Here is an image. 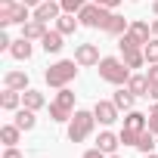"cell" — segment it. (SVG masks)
Instances as JSON below:
<instances>
[{
  "mask_svg": "<svg viewBox=\"0 0 158 158\" xmlns=\"http://www.w3.org/2000/svg\"><path fill=\"white\" fill-rule=\"evenodd\" d=\"M149 34H152L149 22H139V19H136V22H130V28H127L121 37H127V40H130V44H136V47H146V44L152 40Z\"/></svg>",
  "mask_w": 158,
  "mask_h": 158,
  "instance_id": "9",
  "label": "cell"
},
{
  "mask_svg": "<svg viewBox=\"0 0 158 158\" xmlns=\"http://www.w3.org/2000/svg\"><path fill=\"white\" fill-rule=\"evenodd\" d=\"M143 158H158V155H155V152H149V155H143Z\"/></svg>",
  "mask_w": 158,
  "mask_h": 158,
  "instance_id": "37",
  "label": "cell"
},
{
  "mask_svg": "<svg viewBox=\"0 0 158 158\" xmlns=\"http://www.w3.org/2000/svg\"><path fill=\"white\" fill-rule=\"evenodd\" d=\"M99 47L96 44H77L74 47V62L81 65V68H90V65H99Z\"/></svg>",
  "mask_w": 158,
  "mask_h": 158,
  "instance_id": "8",
  "label": "cell"
},
{
  "mask_svg": "<svg viewBox=\"0 0 158 158\" xmlns=\"http://www.w3.org/2000/svg\"><path fill=\"white\" fill-rule=\"evenodd\" d=\"M93 3H99V6H106V10H115L121 0H93Z\"/></svg>",
  "mask_w": 158,
  "mask_h": 158,
  "instance_id": "31",
  "label": "cell"
},
{
  "mask_svg": "<svg viewBox=\"0 0 158 158\" xmlns=\"http://www.w3.org/2000/svg\"><path fill=\"white\" fill-rule=\"evenodd\" d=\"M77 25H81V19H74V13H62V16L56 19V28H59L62 34H74Z\"/></svg>",
  "mask_w": 158,
  "mask_h": 158,
  "instance_id": "22",
  "label": "cell"
},
{
  "mask_svg": "<svg viewBox=\"0 0 158 158\" xmlns=\"http://www.w3.org/2000/svg\"><path fill=\"white\" fill-rule=\"evenodd\" d=\"M152 37H158V16H155V22H152Z\"/></svg>",
  "mask_w": 158,
  "mask_h": 158,
  "instance_id": "33",
  "label": "cell"
},
{
  "mask_svg": "<svg viewBox=\"0 0 158 158\" xmlns=\"http://www.w3.org/2000/svg\"><path fill=\"white\" fill-rule=\"evenodd\" d=\"M74 77H77V62H74V59H59V62H53V65L44 71V81H47L50 87H56V90L68 87Z\"/></svg>",
  "mask_w": 158,
  "mask_h": 158,
  "instance_id": "2",
  "label": "cell"
},
{
  "mask_svg": "<svg viewBox=\"0 0 158 158\" xmlns=\"http://www.w3.org/2000/svg\"><path fill=\"white\" fill-rule=\"evenodd\" d=\"M16 124H19L22 130H34L37 118H34V112H31V109H25V106H22V109L16 112Z\"/></svg>",
  "mask_w": 158,
  "mask_h": 158,
  "instance_id": "23",
  "label": "cell"
},
{
  "mask_svg": "<svg viewBox=\"0 0 158 158\" xmlns=\"http://www.w3.org/2000/svg\"><path fill=\"white\" fill-rule=\"evenodd\" d=\"M99 77L106 84H115V87H124L130 81V65L118 56H102L99 59Z\"/></svg>",
  "mask_w": 158,
  "mask_h": 158,
  "instance_id": "1",
  "label": "cell"
},
{
  "mask_svg": "<svg viewBox=\"0 0 158 158\" xmlns=\"http://www.w3.org/2000/svg\"><path fill=\"white\" fill-rule=\"evenodd\" d=\"M133 99H136V96H133L127 87H118V90H115V96H112V102H115L121 112H130V109H133Z\"/></svg>",
  "mask_w": 158,
  "mask_h": 158,
  "instance_id": "20",
  "label": "cell"
},
{
  "mask_svg": "<svg viewBox=\"0 0 158 158\" xmlns=\"http://www.w3.org/2000/svg\"><path fill=\"white\" fill-rule=\"evenodd\" d=\"M146 77H149V87H152V84H158V62H152V65H149Z\"/></svg>",
  "mask_w": 158,
  "mask_h": 158,
  "instance_id": "28",
  "label": "cell"
},
{
  "mask_svg": "<svg viewBox=\"0 0 158 158\" xmlns=\"http://www.w3.org/2000/svg\"><path fill=\"white\" fill-rule=\"evenodd\" d=\"M62 3V13H81L87 6V0H59Z\"/></svg>",
  "mask_w": 158,
  "mask_h": 158,
  "instance_id": "26",
  "label": "cell"
},
{
  "mask_svg": "<svg viewBox=\"0 0 158 158\" xmlns=\"http://www.w3.org/2000/svg\"><path fill=\"white\" fill-rule=\"evenodd\" d=\"M96 127V115L93 112H84V109H77L71 118H68V139L71 143H84Z\"/></svg>",
  "mask_w": 158,
  "mask_h": 158,
  "instance_id": "3",
  "label": "cell"
},
{
  "mask_svg": "<svg viewBox=\"0 0 158 158\" xmlns=\"http://www.w3.org/2000/svg\"><path fill=\"white\" fill-rule=\"evenodd\" d=\"M71 115H74V93L68 87H62L53 96V102H50V118L53 121H68Z\"/></svg>",
  "mask_w": 158,
  "mask_h": 158,
  "instance_id": "5",
  "label": "cell"
},
{
  "mask_svg": "<svg viewBox=\"0 0 158 158\" xmlns=\"http://www.w3.org/2000/svg\"><path fill=\"white\" fill-rule=\"evenodd\" d=\"M143 53H146V62H149V65L158 62V37H152V40L143 47Z\"/></svg>",
  "mask_w": 158,
  "mask_h": 158,
  "instance_id": "25",
  "label": "cell"
},
{
  "mask_svg": "<svg viewBox=\"0 0 158 158\" xmlns=\"http://www.w3.org/2000/svg\"><path fill=\"white\" fill-rule=\"evenodd\" d=\"M149 96H152V99L158 102V84H152V87H149Z\"/></svg>",
  "mask_w": 158,
  "mask_h": 158,
  "instance_id": "32",
  "label": "cell"
},
{
  "mask_svg": "<svg viewBox=\"0 0 158 158\" xmlns=\"http://www.w3.org/2000/svg\"><path fill=\"white\" fill-rule=\"evenodd\" d=\"M44 34H47V22L28 19V22L22 25V37H28V40H44Z\"/></svg>",
  "mask_w": 158,
  "mask_h": 158,
  "instance_id": "14",
  "label": "cell"
},
{
  "mask_svg": "<svg viewBox=\"0 0 158 158\" xmlns=\"http://www.w3.org/2000/svg\"><path fill=\"white\" fill-rule=\"evenodd\" d=\"M10 53H13V59H19V62H25V59H31V53H34V47H31V40H28V37H19V40H13V47H10Z\"/></svg>",
  "mask_w": 158,
  "mask_h": 158,
  "instance_id": "16",
  "label": "cell"
},
{
  "mask_svg": "<svg viewBox=\"0 0 158 158\" xmlns=\"http://www.w3.org/2000/svg\"><path fill=\"white\" fill-rule=\"evenodd\" d=\"M28 3H22V0H19V3H13V6H3V10H0V25H3V28H10V25H25L28 22Z\"/></svg>",
  "mask_w": 158,
  "mask_h": 158,
  "instance_id": "6",
  "label": "cell"
},
{
  "mask_svg": "<svg viewBox=\"0 0 158 158\" xmlns=\"http://www.w3.org/2000/svg\"><path fill=\"white\" fill-rule=\"evenodd\" d=\"M16 3V0H0V10H3V6H13Z\"/></svg>",
  "mask_w": 158,
  "mask_h": 158,
  "instance_id": "35",
  "label": "cell"
},
{
  "mask_svg": "<svg viewBox=\"0 0 158 158\" xmlns=\"http://www.w3.org/2000/svg\"><path fill=\"white\" fill-rule=\"evenodd\" d=\"M0 106H3L6 112H19V106H22V90H6V87H3Z\"/></svg>",
  "mask_w": 158,
  "mask_h": 158,
  "instance_id": "19",
  "label": "cell"
},
{
  "mask_svg": "<svg viewBox=\"0 0 158 158\" xmlns=\"http://www.w3.org/2000/svg\"><path fill=\"white\" fill-rule=\"evenodd\" d=\"M146 127H149V115H143V112H133V109H130L118 136H121V143H124V146H136Z\"/></svg>",
  "mask_w": 158,
  "mask_h": 158,
  "instance_id": "4",
  "label": "cell"
},
{
  "mask_svg": "<svg viewBox=\"0 0 158 158\" xmlns=\"http://www.w3.org/2000/svg\"><path fill=\"white\" fill-rule=\"evenodd\" d=\"M133 96H149V77L146 74H130V81L124 84Z\"/></svg>",
  "mask_w": 158,
  "mask_h": 158,
  "instance_id": "17",
  "label": "cell"
},
{
  "mask_svg": "<svg viewBox=\"0 0 158 158\" xmlns=\"http://www.w3.org/2000/svg\"><path fill=\"white\" fill-rule=\"evenodd\" d=\"M22 3H28V6H40L44 0H22Z\"/></svg>",
  "mask_w": 158,
  "mask_h": 158,
  "instance_id": "34",
  "label": "cell"
},
{
  "mask_svg": "<svg viewBox=\"0 0 158 158\" xmlns=\"http://www.w3.org/2000/svg\"><path fill=\"white\" fill-rule=\"evenodd\" d=\"M136 149H139V152H143V155H149V152H152V149H155V133H152V130H149V127H146V130H143V136H139V143H136Z\"/></svg>",
  "mask_w": 158,
  "mask_h": 158,
  "instance_id": "24",
  "label": "cell"
},
{
  "mask_svg": "<svg viewBox=\"0 0 158 158\" xmlns=\"http://www.w3.org/2000/svg\"><path fill=\"white\" fill-rule=\"evenodd\" d=\"M3 158H25V155H22V152H19L16 146H6V152H3Z\"/></svg>",
  "mask_w": 158,
  "mask_h": 158,
  "instance_id": "30",
  "label": "cell"
},
{
  "mask_svg": "<svg viewBox=\"0 0 158 158\" xmlns=\"http://www.w3.org/2000/svg\"><path fill=\"white\" fill-rule=\"evenodd\" d=\"M62 37H65V34H62L59 28H53V31H47V34H44V40H40V47H44L47 53H59V50L65 47V44H62Z\"/></svg>",
  "mask_w": 158,
  "mask_h": 158,
  "instance_id": "15",
  "label": "cell"
},
{
  "mask_svg": "<svg viewBox=\"0 0 158 158\" xmlns=\"http://www.w3.org/2000/svg\"><path fill=\"white\" fill-rule=\"evenodd\" d=\"M81 158H106V152H102V149H96V146H93V149H87V152H84V155H81Z\"/></svg>",
  "mask_w": 158,
  "mask_h": 158,
  "instance_id": "29",
  "label": "cell"
},
{
  "mask_svg": "<svg viewBox=\"0 0 158 158\" xmlns=\"http://www.w3.org/2000/svg\"><path fill=\"white\" fill-rule=\"evenodd\" d=\"M19 136H22V127H19L16 121L0 127V139H3V146H16V143H19Z\"/></svg>",
  "mask_w": 158,
  "mask_h": 158,
  "instance_id": "21",
  "label": "cell"
},
{
  "mask_svg": "<svg viewBox=\"0 0 158 158\" xmlns=\"http://www.w3.org/2000/svg\"><path fill=\"white\" fill-rule=\"evenodd\" d=\"M106 158H121V155H106Z\"/></svg>",
  "mask_w": 158,
  "mask_h": 158,
  "instance_id": "38",
  "label": "cell"
},
{
  "mask_svg": "<svg viewBox=\"0 0 158 158\" xmlns=\"http://www.w3.org/2000/svg\"><path fill=\"white\" fill-rule=\"evenodd\" d=\"M118 50H121V59H124L130 68H143V65H146V53H143V47L130 44L127 37H118Z\"/></svg>",
  "mask_w": 158,
  "mask_h": 158,
  "instance_id": "7",
  "label": "cell"
},
{
  "mask_svg": "<svg viewBox=\"0 0 158 158\" xmlns=\"http://www.w3.org/2000/svg\"><path fill=\"white\" fill-rule=\"evenodd\" d=\"M152 10H155V16H158V0H152Z\"/></svg>",
  "mask_w": 158,
  "mask_h": 158,
  "instance_id": "36",
  "label": "cell"
},
{
  "mask_svg": "<svg viewBox=\"0 0 158 158\" xmlns=\"http://www.w3.org/2000/svg\"><path fill=\"white\" fill-rule=\"evenodd\" d=\"M22 106H25V109H31V112H37V109H44V106H47V99H44V93H40V90H31V87H28V90L22 93Z\"/></svg>",
  "mask_w": 158,
  "mask_h": 158,
  "instance_id": "18",
  "label": "cell"
},
{
  "mask_svg": "<svg viewBox=\"0 0 158 158\" xmlns=\"http://www.w3.org/2000/svg\"><path fill=\"white\" fill-rule=\"evenodd\" d=\"M149 130L152 133H158V102L152 106V112H149Z\"/></svg>",
  "mask_w": 158,
  "mask_h": 158,
  "instance_id": "27",
  "label": "cell"
},
{
  "mask_svg": "<svg viewBox=\"0 0 158 158\" xmlns=\"http://www.w3.org/2000/svg\"><path fill=\"white\" fill-rule=\"evenodd\" d=\"M118 112H121V109H118L112 99H96V106H93V115H96V121H99V124H106V127L118 121Z\"/></svg>",
  "mask_w": 158,
  "mask_h": 158,
  "instance_id": "10",
  "label": "cell"
},
{
  "mask_svg": "<svg viewBox=\"0 0 158 158\" xmlns=\"http://www.w3.org/2000/svg\"><path fill=\"white\" fill-rule=\"evenodd\" d=\"M121 146V136L118 133H112V130H102L99 136H96V149H102L106 155H115V149Z\"/></svg>",
  "mask_w": 158,
  "mask_h": 158,
  "instance_id": "13",
  "label": "cell"
},
{
  "mask_svg": "<svg viewBox=\"0 0 158 158\" xmlns=\"http://www.w3.org/2000/svg\"><path fill=\"white\" fill-rule=\"evenodd\" d=\"M59 16H62V3L59 0H44L40 6H34V19L37 22H53Z\"/></svg>",
  "mask_w": 158,
  "mask_h": 158,
  "instance_id": "11",
  "label": "cell"
},
{
  "mask_svg": "<svg viewBox=\"0 0 158 158\" xmlns=\"http://www.w3.org/2000/svg\"><path fill=\"white\" fill-rule=\"evenodd\" d=\"M3 87L6 90H28V71H19V68H13V71H6L3 74Z\"/></svg>",
  "mask_w": 158,
  "mask_h": 158,
  "instance_id": "12",
  "label": "cell"
}]
</instances>
